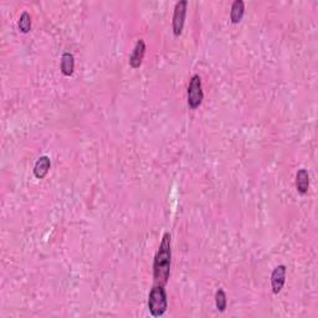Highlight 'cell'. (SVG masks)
Instances as JSON below:
<instances>
[{
  "instance_id": "3957f363",
  "label": "cell",
  "mask_w": 318,
  "mask_h": 318,
  "mask_svg": "<svg viewBox=\"0 0 318 318\" xmlns=\"http://www.w3.org/2000/svg\"><path fill=\"white\" fill-rule=\"evenodd\" d=\"M203 98H204V93H203L202 78L199 75H194L188 86V106L192 109L199 108Z\"/></svg>"
},
{
  "instance_id": "ba28073f",
  "label": "cell",
  "mask_w": 318,
  "mask_h": 318,
  "mask_svg": "<svg viewBox=\"0 0 318 318\" xmlns=\"http://www.w3.org/2000/svg\"><path fill=\"white\" fill-rule=\"evenodd\" d=\"M75 70V57L71 52H63L61 56V72L66 77H70Z\"/></svg>"
},
{
  "instance_id": "52a82bcc",
  "label": "cell",
  "mask_w": 318,
  "mask_h": 318,
  "mask_svg": "<svg viewBox=\"0 0 318 318\" xmlns=\"http://www.w3.org/2000/svg\"><path fill=\"white\" fill-rule=\"evenodd\" d=\"M51 167V160L47 156H42L37 159L34 167V175L37 179H44Z\"/></svg>"
},
{
  "instance_id": "6da1fadb",
  "label": "cell",
  "mask_w": 318,
  "mask_h": 318,
  "mask_svg": "<svg viewBox=\"0 0 318 318\" xmlns=\"http://www.w3.org/2000/svg\"><path fill=\"white\" fill-rule=\"evenodd\" d=\"M170 265H172V235L169 233H165L154 258V285L165 286L170 275Z\"/></svg>"
},
{
  "instance_id": "9c48e42d",
  "label": "cell",
  "mask_w": 318,
  "mask_h": 318,
  "mask_svg": "<svg viewBox=\"0 0 318 318\" xmlns=\"http://www.w3.org/2000/svg\"><path fill=\"white\" fill-rule=\"evenodd\" d=\"M296 188L300 194H306L310 188V174L306 169H300L296 174Z\"/></svg>"
},
{
  "instance_id": "7a4b0ae2",
  "label": "cell",
  "mask_w": 318,
  "mask_h": 318,
  "mask_svg": "<svg viewBox=\"0 0 318 318\" xmlns=\"http://www.w3.org/2000/svg\"><path fill=\"white\" fill-rule=\"evenodd\" d=\"M148 309L153 317H162L168 309V299L164 286L154 285L148 296Z\"/></svg>"
},
{
  "instance_id": "30bf717a",
  "label": "cell",
  "mask_w": 318,
  "mask_h": 318,
  "mask_svg": "<svg viewBox=\"0 0 318 318\" xmlns=\"http://www.w3.org/2000/svg\"><path fill=\"white\" fill-rule=\"evenodd\" d=\"M244 12H245V2L243 0H235L231 5L230 20L233 24H239L243 20Z\"/></svg>"
},
{
  "instance_id": "277c9868",
  "label": "cell",
  "mask_w": 318,
  "mask_h": 318,
  "mask_svg": "<svg viewBox=\"0 0 318 318\" xmlns=\"http://www.w3.org/2000/svg\"><path fill=\"white\" fill-rule=\"evenodd\" d=\"M188 1L187 0H180L175 4L174 14H173V32L175 36H179L183 31L185 22V16H187Z\"/></svg>"
},
{
  "instance_id": "7c38bea8",
  "label": "cell",
  "mask_w": 318,
  "mask_h": 318,
  "mask_svg": "<svg viewBox=\"0 0 318 318\" xmlns=\"http://www.w3.org/2000/svg\"><path fill=\"white\" fill-rule=\"evenodd\" d=\"M215 306L219 312H224L228 306V300H226V295L224 290H218L215 294Z\"/></svg>"
},
{
  "instance_id": "8fae6325",
  "label": "cell",
  "mask_w": 318,
  "mask_h": 318,
  "mask_svg": "<svg viewBox=\"0 0 318 318\" xmlns=\"http://www.w3.org/2000/svg\"><path fill=\"white\" fill-rule=\"evenodd\" d=\"M17 26H19V30L24 34H27V32L31 30V15L27 11H24L21 15H20L19 22H17Z\"/></svg>"
},
{
  "instance_id": "5b68a950",
  "label": "cell",
  "mask_w": 318,
  "mask_h": 318,
  "mask_svg": "<svg viewBox=\"0 0 318 318\" xmlns=\"http://www.w3.org/2000/svg\"><path fill=\"white\" fill-rule=\"evenodd\" d=\"M285 281H286V266H277L271 274V287L275 295L281 292V290L284 289Z\"/></svg>"
},
{
  "instance_id": "8992f818",
  "label": "cell",
  "mask_w": 318,
  "mask_h": 318,
  "mask_svg": "<svg viewBox=\"0 0 318 318\" xmlns=\"http://www.w3.org/2000/svg\"><path fill=\"white\" fill-rule=\"evenodd\" d=\"M144 53H146V42H144V40L139 39L137 41L136 46H134L131 57H129V65H131L132 68H138L142 65Z\"/></svg>"
}]
</instances>
